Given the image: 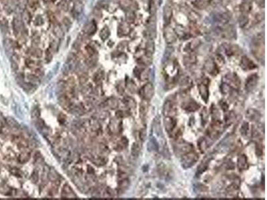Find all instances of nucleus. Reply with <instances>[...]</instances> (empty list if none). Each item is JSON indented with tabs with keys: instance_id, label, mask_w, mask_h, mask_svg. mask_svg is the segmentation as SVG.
<instances>
[{
	"instance_id": "f257e3e1",
	"label": "nucleus",
	"mask_w": 267,
	"mask_h": 200,
	"mask_svg": "<svg viewBox=\"0 0 267 200\" xmlns=\"http://www.w3.org/2000/svg\"><path fill=\"white\" fill-rule=\"evenodd\" d=\"M173 150L176 156H183L193 151V146L184 140H178L173 145Z\"/></svg>"
},
{
	"instance_id": "f03ea898",
	"label": "nucleus",
	"mask_w": 267,
	"mask_h": 200,
	"mask_svg": "<svg viewBox=\"0 0 267 200\" xmlns=\"http://www.w3.org/2000/svg\"><path fill=\"white\" fill-rule=\"evenodd\" d=\"M235 136L234 135H229L222 140L216 147L215 150L220 153H224L232 150L234 147Z\"/></svg>"
},
{
	"instance_id": "7ed1b4c3",
	"label": "nucleus",
	"mask_w": 267,
	"mask_h": 200,
	"mask_svg": "<svg viewBox=\"0 0 267 200\" xmlns=\"http://www.w3.org/2000/svg\"><path fill=\"white\" fill-rule=\"evenodd\" d=\"M199 156L196 152L193 151L191 152L186 154L184 156H182L181 165L184 169H189L196 163Z\"/></svg>"
},
{
	"instance_id": "20e7f679",
	"label": "nucleus",
	"mask_w": 267,
	"mask_h": 200,
	"mask_svg": "<svg viewBox=\"0 0 267 200\" xmlns=\"http://www.w3.org/2000/svg\"><path fill=\"white\" fill-rule=\"evenodd\" d=\"M154 88L151 83L145 84L140 90V95L141 97L146 101H150L154 94Z\"/></svg>"
},
{
	"instance_id": "39448f33",
	"label": "nucleus",
	"mask_w": 267,
	"mask_h": 200,
	"mask_svg": "<svg viewBox=\"0 0 267 200\" xmlns=\"http://www.w3.org/2000/svg\"><path fill=\"white\" fill-rule=\"evenodd\" d=\"M177 109L174 102L171 100L166 101L163 106V114L165 117H174L176 116Z\"/></svg>"
},
{
	"instance_id": "423d86ee",
	"label": "nucleus",
	"mask_w": 267,
	"mask_h": 200,
	"mask_svg": "<svg viewBox=\"0 0 267 200\" xmlns=\"http://www.w3.org/2000/svg\"><path fill=\"white\" fill-rule=\"evenodd\" d=\"M208 79H205L198 86V91H199L200 96H201L202 99L204 100L205 103L208 102L209 98V89L208 87Z\"/></svg>"
},
{
	"instance_id": "0eeeda50",
	"label": "nucleus",
	"mask_w": 267,
	"mask_h": 200,
	"mask_svg": "<svg viewBox=\"0 0 267 200\" xmlns=\"http://www.w3.org/2000/svg\"><path fill=\"white\" fill-rule=\"evenodd\" d=\"M164 36L166 42L168 44L174 43L177 39V35L176 31H175L172 27L168 26L165 27L164 32Z\"/></svg>"
},
{
	"instance_id": "6e6552de",
	"label": "nucleus",
	"mask_w": 267,
	"mask_h": 200,
	"mask_svg": "<svg viewBox=\"0 0 267 200\" xmlns=\"http://www.w3.org/2000/svg\"><path fill=\"white\" fill-rule=\"evenodd\" d=\"M182 107L188 112H194L199 109V105L192 99H188L182 103Z\"/></svg>"
},
{
	"instance_id": "1a4fd4ad",
	"label": "nucleus",
	"mask_w": 267,
	"mask_h": 200,
	"mask_svg": "<svg viewBox=\"0 0 267 200\" xmlns=\"http://www.w3.org/2000/svg\"><path fill=\"white\" fill-rule=\"evenodd\" d=\"M164 123L166 130L168 134L172 133L177 125V122L174 117H165Z\"/></svg>"
},
{
	"instance_id": "9d476101",
	"label": "nucleus",
	"mask_w": 267,
	"mask_h": 200,
	"mask_svg": "<svg viewBox=\"0 0 267 200\" xmlns=\"http://www.w3.org/2000/svg\"><path fill=\"white\" fill-rule=\"evenodd\" d=\"M258 80L257 74H252L247 79L245 83V89L248 91H252L256 88Z\"/></svg>"
},
{
	"instance_id": "9b49d317",
	"label": "nucleus",
	"mask_w": 267,
	"mask_h": 200,
	"mask_svg": "<svg viewBox=\"0 0 267 200\" xmlns=\"http://www.w3.org/2000/svg\"><path fill=\"white\" fill-rule=\"evenodd\" d=\"M211 159H212L211 155H208V156L204 157V159H203L202 162L200 163V165L197 167V170H196V176H197V177L198 176L199 177L205 171H206Z\"/></svg>"
},
{
	"instance_id": "f8f14e48",
	"label": "nucleus",
	"mask_w": 267,
	"mask_h": 200,
	"mask_svg": "<svg viewBox=\"0 0 267 200\" xmlns=\"http://www.w3.org/2000/svg\"><path fill=\"white\" fill-rule=\"evenodd\" d=\"M160 123L161 122H160V118L158 117H156L153 121L152 130V133H155V135H157L158 137L164 139L163 132H162L161 123Z\"/></svg>"
},
{
	"instance_id": "ddd939ff",
	"label": "nucleus",
	"mask_w": 267,
	"mask_h": 200,
	"mask_svg": "<svg viewBox=\"0 0 267 200\" xmlns=\"http://www.w3.org/2000/svg\"><path fill=\"white\" fill-rule=\"evenodd\" d=\"M240 67L244 70H252L255 69L256 65L251 59H250L247 56H243L240 61Z\"/></svg>"
},
{
	"instance_id": "4468645a",
	"label": "nucleus",
	"mask_w": 267,
	"mask_h": 200,
	"mask_svg": "<svg viewBox=\"0 0 267 200\" xmlns=\"http://www.w3.org/2000/svg\"><path fill=\"white\" fill-rule=\"evenodd\" d=\"M246 117L252 122H257L260 120L261 114L255 109H249L246 112Z\"/></svg>"
},
{
	"instance_id": "2eb2a0df",
	"label": "nucleus",
	"mask_w": 267,
	"mask_h": 200,
	"mask_svg": "<svg viewBox=\"0 0 267 200\" xmlns=\"http://www.w3.org/2000/svg\"><path fill=\"white\" fill-rule=\"evenodd\" d=\"M237 167L240 171H244L249 168V163H248L247 157L244 154H241L238 157L237 161Z\"/></svg>"
},
{
	"instance_id": "dca6fc26",
	"label": "nucleus",
	"mask_w": 267,
	"mask_h": 200,
	"mask_svg": "<svg viewBox=\"0 0 267 200\" xmlns=\"http://www.w3.org/2000/svg\"><path fill=\"white\" fill-rule=\"evenodd\" d=\"M148 150L150 152H158L159 150V143L155 136L151 135L148 143Z\"/></svg>"
},
{
	"instance_id": "f3484780",
	"label": "nucleus",
	"mask_w": 267,
	"mask_h": 200,
	"mask_svg": "<svg viewBox=\"0 0 267 200\" xmlns=\"http://www.w3.org/2000/svg\"><path fill=\"white\" fill-rule=\"evenodd\" d=\"M205 68H206V71L212 76L216 75V74H217L218 73V68L214 62L212 60L208 61V62L206 63Z\"/></svg>"
},
{
	"instance_id": "a211bd4d",
	"label": "nucleus",
	"mask_w": 267,
	"mask_h": 200,
	"mask_svg": "<svg viewBox=\"0 0 267 200\" xmlns=\"http://www.w3.org/2000/svg\"><path fill=\"white\" fill-rule=\"evenodd\" d=\"M155 50V45L152 39H150L146 45V56L151 57Z\"/></svg>"
},
{
	"instance_id": "6ab92c4d",
	"label": "nucleus",
	"mask_w": 267,
	"mask_h": 200,
	"mask_svg": "<svg viewBox=\"0 0 267 200\" xmlns=\"http://www.w3.org/2000/svg\"><path fill=\"white\" fill-rule=\"evenodd\" d=\"M252 9H253V5L251 1H246L240 5V10L242 11L243 14H247L251 12Z\"/></svg>"
},
{
	"instance_id": "aec40b11",
	"label": "nucleus",
	"mask_w": 267,
	"mask_h": 200,
	"mask_svg": "<svg viewBox=\"0 0 267 200\" xmlns=\"http://www.w3.org/2000/svg\"><path fill=\"white\" fill-rule=\"evenodd\" d=\"M171 18H172V9L169 5H166L164 7V20L165 23L168 24L170 22Z\"/></svg>"
},
{
	"instance_id": "412c9836",
	"label": "nucleus",
	"mask_w": 267,
	"mask_h": 200,
	"mask_svg": "<svg viewBox=\"0 0 267 200\" xmlns=\"http://www.w3.org/2000/svg\"><path fill=\"white\" fill-rule=\"evenodd\" d=\"M147 101H148L144 100V101H142L140 104V115L142 118H144V117L146 116V115L147 114V113H148V103Z\"/></svg>"
},
{
	"instance_id": "4be33fe9",
	"label": "nucleus",
	"mask_w": 267,
	"mask_h": 200,
	"mask_svg": "<svg viewBox=\"0 0 267 200\" xmlns=\"http://www.w3.org/2000/svg\"><path fill=\"white\" fill-rule=\"evenodd\" d=\"M181 88L186 90L190 88H191L192 86V82L191 80L188 78H184L182 79L180 82Z\"/></svg>"
},
{
	"instance_id": "5701e85b",
	"label": "nucleus",
	"mask_w": 267,
	"mask_h": 200,
	"mask_svg": "<svg viewBox=\"0 0 267 200\" xmlns=\"http://www.w3.org/2000/svg\"><path fill=\"white\" fill-rule=\"evenodd\" d=\"M83 30H84V33L88 34V35H91L96 31V25L94 22H91L85 25Z\"/></svg>"
},
{
	"instance_id": "b1692460",
	"label": "nucleus",
	"mask_w": 267,
	"mask_h": 200,
	"mask_svg": "<svg viewBox=\"0 0 267 200\" xmlns=\"http://www.w3.org/2000/svg\"><path fill=\"white\" fill-rule=\"evenodd\" d=\"M249 123L248 122H243L242 125H241L240 131L241 135H242L244 137H247L249 133L250 128H249Z\"/></svg>"
},
{
	"instance_id": "393cba45",
	"label": "nucleus",
	"mask_w": 267,
	"mask_h": 200,
	"mask_svg": "<svg viewBox=\"0 0 267 200\" xmlns=\"http://www.w3.org/2000/svg\"><path fill=\"white\" fill-rule=\"evenodd\" d=\"M249 22V19L247 14H243L242 15H241V16L239 17L238 24H239V26H240V27H244L246 25L248 24Z\"/></svg>"
},
{
	"instance_id": "a878e982",
	"label": "nucleus",
	"mask_w": 267,
	"mask_h": 200,
	"mask_svg": "<svg viewBox=\"0 0 267 200\" xmlns=\"http://www.w3.org/2000/svg\"><path fill=\"white\" fill-rule=\"evenodd\" d=\"M198 145L200 150L201 151V152L202 153H204L205 151L206 150L207 148H208V143H207L206 139L204 137L200 138L199 141L198 142Z\"/></svg>"
},
{
	"instance_id": "bb28decb",
	"label": "nucleus",
	"mask_w": 267,
	"mask_h": 200,
	"mask_svg": "<svg viewBox=\"0 0 267 200\" xmlns=\"http://www.w3.org/2000/svg\"><path fill=\"white\" fill-rule=\"evenodd\" d=\"M173 52H174V50H173L172 48H171V47H168V48L166 49L165 52H164L163 59H162V62L163 63L167 62V61H168V59H170V57L173 53Z\"/></svg>"
},
{
	"instance_id": "cd10ccee",
	"label": "nucleus",
	"mask_w": 267,
	"mask_h": 200,
	"mask_svg": "<svg viewBox=\"0 0 267 200\" xmlns=\"http://www.w3.org/2000/svg\"><path fill=\"white\" fill-rule=\"evenodd\" d=\"M236 119V115L232 112H230L228 114L226 115L225 116V123L228 125L231 124L234 122V120Z\"/></svg>"
},
{
	"instance_id": "c85d7f7f",
	"label": "nucleus",
	"mask_w": 267,
	"mask_h": 200,
	"mask_svg": "<svg viewBox=\"0 0 267 200\" xmlns=\"http://www.w3.org/2000/svg\"><path fill=\"white\" fill-rule=\"evenodd\" d=\"M221 92L223 93V94H227V93H230V91L233 90V88H232L230 86H229L228 84L224 82L221 84Z\"/></svg>"
},
{
	"instance_id": "c756f323",
	"label": "nucleus",
	"mask_w": 267,
	"mask_h": 200,
	"mask_svg": "<svg viewBox=\"0 0 267 200\" xmlns=\"http://www.w3.org/2000/svg\"><path fill=\"white\" fill-rule=\"evenodd\" d=\"M140 152V145L138 143H134L132 145L131 148V153L132 155L134 157H137Z\"/></svg>"
},
{
	"instance_id": "7c9ffc66",
	"label": "nucleus",
	"mask_w": 267,
	"mask_h": 200,
	"mask_svg": "<svg viewBox=\"0 0 267 200\" xmlns=\"http://www.w3.org/2000/svg\"><path fill=\"white\" fill-rule=\"evenodd\" d=\"M83 10V5L82 3L80 1H77L76 3L74 4V12L76 14L79 15L81 14Z\"/></svg>"
},
{
	"instance_id": "2f4dec72",
	"label": "nucleus",
	"mask_w": 267,
	"mask_h": 200,
	"mask_svg": "<svg viewBox=\"0 0 267 200\" xmlns=\"http://www.w3.org/2000/svg\"><path fill=\"white\" fill-rule=\"evenodd\" d=\"M211 112H212L214 121H220V114L219 110L213 105H212V107H211Z\"/></svg>"
},
{
	"instance_id": "473e14b6",
	"label": "nucleus",
	"mask_w": 267,
	"mask_h": 200,
	"mask_svg": "<svg viewBox=\"0 0 267 200\" xmlns=\"http://www.w3.org/2000/svg\"><path fill=\"white\" fill-rule=\"evenodd\" d=\"M219 20L221 21V22L225 24V23H227L228 22H229L230 17L227 14H222L221 15H219Z\"/></svg>"
},
{
	"instance_id": "72a5a7b5",
	"label": "nucleus",
	"mask_w": 267,
	"mask_h": 200,
	"mask_svg": "<svg viewBox=\"0 0 267 200\" xmlns=\"http://www.w3.org/2000/svg\"><path fill=\"white\" fill-rule=\"evenodd\" d=\"M21 23L20 20L17 18H15L14 20V28L15 29V31H18H18H20V29H21Z\"/></svg>"
},
{
	"instance_id": "f704fd0d",
	"label": "nucleus",
	"mask_w": 267,
	"mask_h": 200,
	"mask_svg": "<svg viewBox=\"0 0 267 200\" xmlns=\"http://www.w3.org/2000/svg\"><path fill=\"white\" fill-rule=\"evenodd\" d=\"M201 116H202V122H204V124H206V123H207V121H208V112H207L206 108H204V109L202 110Z\"/></svg>"
},
{
	"instance_id": "c9c22d12",
	"label": "nucleus",
	"mask_w": 267,
	"mask_h": 200,
	"mask_svg": "<svg viewBox=\"0 0 267 200\" xmlns=\"http://www.w3.org/2000/svg\"><path fill=\"white\" fill-rule=\"evenodd\" d=\"M109 35H110V31H109L107 27H105V28L102 29L101 33H100V36H101L102 39H106L108 37Z\"/></svg>"
},
{
	"instance_id": "e433bc0d",
	"label": "nucleus",
	"mask_w": 267,
	"mask_h": 200,
	"mask_svg": "<svg viewBox=\"0 0 267 200\" xmlns=\"http://www.w3.org/2000/svg\"><path fill=\"white\" fill-rule=\"evenodd\" d=\"M220 105L222 108V110H223L224 112H226L228 111V104L226 103L225 101H223V100H221L220 101Z\"/></svg>"
},
{
	"instance_id": "4c0bfd02",
	"label": "nucleus",
	"mask_w": 267,
	"mask_h": 200,
	"mask_svg": "<svg viewBox=\"0 0 267 200\" xmlns=\"http://www.w3.org/2000/svg\"><path fill=\"white\" fill-rule=\"evenodd\" d=\"M146 129H141L140 131V138L142 141H144L146 139Z\"/></svg>"
},
{
	"instance_id": "58836bf2",
	"label": "nucleus",
	"mask_w": 267,
	"mask_h": 200,
	"mask_svg": "<svg viewBox=\"0 0 267 200\" xmlns=\"http://www.w3.org/2000/svg\"><path fill=\"white\" fill-rule=\"evenodd\" d=\"M156 10V7H155V3L154 2L153 0H152L150 3V14L152 15L154 14V13L155 12Z\"/></svg>"
},
{
	"instance_id": "ea45409f",
	"label": "nucleus",
	"mask_w": 267,
	"mask_h": 200,
	"mask_svg": "<svg viewBox=\"0 0 267 200\" xmlns=\"http://www.w3.org/2000/svg\"><path fill=\"white\" fill-rule=\"evenodd\" d=\"M7 121H8V123L10 125V126L16 127V126H17V125H18V123H17V122H16V121H15L14 120H13V119H12V118H8Z\"/></svg>"
},
{
	"instance_id": "a19ab883",
	"label": "nucleus",
	"mask_w": 267,
	"mask_h": 200,
	"mask_svg": "<svg viewBox=\"0 0 267 200\" xmlns=\"http://www.w3.org/2000/svg\"><path fill=\"white\" fill-rule=\"evenodd\" d=\"M126 101V103H127L128 105L131 106V107H134L136 106L135 101H134V100L132 99V98H127Z\"/></svg>"
},
{
	"instance_id": "79ce46f5",
	"label": "nucleus",
	"mask_w": 267,
	"mask_h": 200,
	"mask_svg": "<svg viewBox=\"0 0 267 200\" xmlns=\"http://www.w3.org/2000/svg\"><path fill=\"white\" fill-rule=\"evenodd\" d=\"M256 154H257L258 156H260L262 155V148L260 145H257V146L256 147Z\"/></svg>"
},
{
	"instance_id": "37998d69",
	"label": "nucleus",
	"mask_w": 267,
	"mask_h": 200,
	"mask_svg": "<svg viewBox=\"0 0 267 200\" xmlns=\"http://www.w3.org/2000/svg\"><path fill=\"white\" fill-rule=\"evenodd\" d=\"M31 179L33 182H37V181L38 180V173L37 171H34L33 173H32Z\"/></svg>"
},
{
	"instance_id": "c03bdc74",
	"label": "nucleus",
	"mask_w": 267,
	"mask_h": 200,
	"mask_svg": "<svg viewBox=\"0 0 267 200\" xmlns=\"http://www.w3.org/2000/svg\"><path fill=\"white\" fill-rule=\"evenodd\" d=\"M48 176H52V178H50V180H52V181H55V180H57V173H56V172L54 171L53 170V171H51L50 172V173H49V175Z\"/></svg>"
},
{
	"instance_id": "a18cd8bd",
	"label": "nucleus",
	"mask_w": 267,
	"mask_h": 200,
	"mask_svg": "<svg viewBox=\"0 0 267 200\" xmlns=\"http://www.w3.org/2000/svg\"><path fill=\"white\" fill-rule=\"evenodd\" d=\"M127 20L130 22H132L134 20V15L133 13H129L127 16Z\"/></svg>"
}]
</instances>
